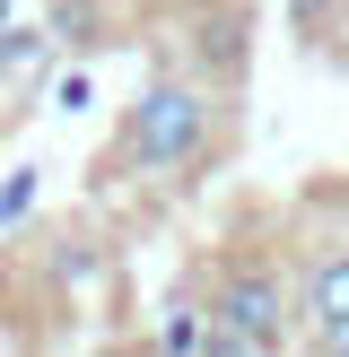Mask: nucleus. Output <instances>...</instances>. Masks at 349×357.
Returning <instances> with one entry per match:
<instances>
[{"instance_id":"nucleus-1","label":"nucleus","mask_w":349,"mask_h":357,"mask_svg":"<svg viewBox=\"0 0 349 357\" xmlns=\"http://www.w3.org/2000/svg\"><path fill=\"white\" fill-rule=\"evenodd\" d=\"M227 131V105L201 70H157L131 105H122L114 139H105V174L114 183H184Z\"/></svg>"},{"instance_id":"nucleus-2","label":"nucleus","mask_w":349,"mask_h":357,"mask_svg":"<svg viewBox=\"0 0 349 357\" xmlns=\"http://www.w3.org/2000/svg\"><path fill=\"white\" fill-rule=\"evenodd\" d=\"M297 331L314 357H349V192H314L297 218Z\"/></svg>"},{"instance_id":"nucleus-3","label":"nucleus","mask_w":349,"mask_h":357,"mask_svg":"<svg viewBox=\"0 0 349 357\" xmlns=\"http://www.w3.org/2000/svg\"><path fill=\"white\" fill-rule=\"evenodd\" d=\"M201 305H209V323L236 331L253 357H288L297 349V288H288V261L271 244H218Z\"/></svg>"},{"instance_id":"nucleus-4","label":"nucleus","mask_w":349,"mask_h":357,"mask_svg":"<svg viewBox=\"0 0 349 357\" xmlns=\"http://www.w3.org/2000/svg\"><path fill=\"white\" fill-rule=\"evenodd\" d=\"M201 331H209V305L184 288V296L166 305V323H157V357H201Z\"/></svg>"},{"instance_id":"nucleus-5","label":"nucleus","mask_w":349,"mask_h":357,"mask_svg":"<svg viewBox=\"0 0 349 357\" xmlns=\"http://www.w3.org/2000/svg\"><path fill=\"white\" fill-rule=\"evenodd\" d=\"M44 61H52V44H44V35H35V26H17V35H0V87H35V79H44Z\"/></svg>"},{"instance_id":"nucleus-6","label":"nucleus","mask_w":349,"mask_h":357,"mask_svg":"<svg viewBox=\"0 0 349 357\" xmlns=\"http://www.w3.org/2000/svg\"><path fill=\"white\" fill-rule=\"evenodd\" d=\"M35 218V166H17V174H0V227H27Z\"/></svg>"},{"instance_id":"nucleus-7","label":"nucleus","mask_w":349,"mask_h":357,"mask_svg":"<svg viewBox=\"0 0 349 357\" xmlns=\"http://www.w3.org/2000/svg\"><path fill=\"white\" fill-rule=\"evenodd\" d=\"M288 17H297V35H314V44H323V35L349 17V0H288Z\"/></svg>"},{"instance_id":"nucleus-8","label":"nucleus","mask_w":349,"mask_h":357,"mask_svg":"<svg viewBox=\"0 0 349 357\" xmlns=\"http://www.w3.org/2000/svg\"><path fill=\"white\" fill-rule=\"evenodd\" d=\"M201 357H253V349H244L236 331H218V323H209V331H201Z\"/></svg>"},{"instance_id":"nucleus-9","label":"nucleus","mask_w":349,"mask_h":357,"mask_svg":"<svg viewBox=\"0 0 349 357\" xmlns=\"http://www.w3.org/2000/svg\"><path fill=\"white\" fill-rule=\"evenodd\" d=\"M0 26H9V0H0Z\"/></svg>"}]
</instances>
